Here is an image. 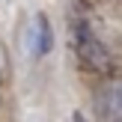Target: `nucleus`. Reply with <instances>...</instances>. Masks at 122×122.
<instances>
[{"instance_id": "nucleus-1", "label": "nucleus", "mask_w": 122, "mask_h": 122, "mask_svg": "<svg viewBox=\"0 0 122 122\" xmlns=\"http://www.w3.org/2000/svg\"><path fill=\"white\" fill-rule=\"evenodd\" d=\"M71 51H75V60L83 71H92V75H107L113 69V57L107 51V45L101 42V36L95 33L89 15L83 12V6H75L71 12Z\"/></svg>"}, {"instance_id": "nucleus-3", "label": "nucleus", "mask_w": 122, "mask_h": 122, "mask_svg": "<svg viewBox=\"0 0 122 122\" xmlns=\"http://www.w3.org/2000/svg\"><path fill=\"white\" fill-rule=\"evenodd\" d=\"M27 42H30V54H33V57H45V54L51 51L54 36H51V24H48V18L42 15V12L33 18V24H30Z\"/></svg>"}, {"instance_id": "nucleus-2", "label": "nucleus", "mask_w": 122, "mask_h": 122, "mask_svg": "<svg viewBox=\"0 0 122 122\" xmlns=\"http://www.w3.org/2000/svg\"><path fill=\"white\" fill-rule=\"evenodd\" d=\"M95 113L101 122H122V75L107 77L95 89Z\"/></svg>"}, {"instance_id": "nucleus-4", "label": "nucleus", "mask_w": 122, "mask_h": 122, "mask_svg": "<svg viewBox=\"0 0 122 122\" xmlns=\"http://www.w3.org/2000/svg\"><path fill=\"white\" fill-rule=\"evenodd\" d=\"M71 122H86V116H83V113H75V116H71Z\"/></svg>"}]
</instances>
